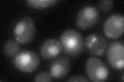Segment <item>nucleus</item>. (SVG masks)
Returning a JSON list of instances; mask_svg holds the SVG:
<instances>
[{"mask_svg": "<svg viewBox=\"0 0 124 82\" xmlns=\"http://www.w3.org/2000/svg\"><path fill=\"white\" fill-rule=\"evenodd\" d=\"M35 34V26L32 18L26 17L19 20L14 28V35L19 43L26 44L30 43Z\"/></svg>", "mask_w": 124, "mask_h": 82, "instance_id": "nucleus-3", "label": "nucleus"}, {"mask_svg": "<svg viewBox=\"0 0 124 82\" xmlns=\"http://www.w3.org/2000/svg\"><path fill=\"white\" fill-rule=\"evenodd\" d=\"M107 49V58L108 64L115 70H122L124 66V47L123 43L114 41Z\"/></svg>", "mask_w": 124, "mask_h": 82, "instance_id": "nucleus-6", "label": "nucleus"}, {"mask_svg": "<svg viewBox=\"0 0 124 82\" xmlns=\"http://www.w3.org/2000/svg\"><path fill=\"white\" fill-rule=\"evenodd\" d=\"M52 76L50 75V74L46 72H41L39 73L38 75L35 77L34 81L36 82H52Z\"/></svg>", "mask_w": 124, "mask_h": 82, "instance_id": "nucleus-14", "label": "nucleus"}, {"mask_svg": "<svg viewBox=\"0 0 124 82\" xmlns=\"http://www.w3.org/2000/svg\"><path fill=\"white\" fill-rule=\"evenodd\" d=\"M68 82H88V80L86 77L80 75H76L72 76L67 81Z\"/></svg>", "mask_w": 124, "mask_h": 82, "instance_id": "nucleus-15", "label": "nucleus"}, {"mask_svg": "<svg viewBox=\"0 0 124 82\" xmlns=\"http://www.w3.org/2000/svg\"><path fill=\"white\" fill-rule=\"evenodd\" d=\"M99 18L98 11L95 7H83L77 13L76 19V26L80 30L88 29L96 24Z\"/></svg>", "mask_w": 124, "mask_h": 82, "instance_id": "nucleus-5", "label": "nucleus"}, {"mask_svg": "<svg viewBox=\"0 0 124 82\" xmlns=\"http://www.w3.org/2000/svg\"><path fill=\"white\" fill-rule=\"evenodd\" d=\"M60 41L63 51L73 57L80 55L85 45L82 34L73 29L64 31L60 36Z\"/></svg>", "mask_w": 124, "mask_h": 82, "instance_id": "nucleus-1", "label": "nucleus"}, {"mask_svg": "<svg viewBox=\"0 0 124 82\" xmlns=\"http://www.w3.org/2000/svg\"><path fill=\"white\" fill-rule=\"evenodd\" d=\"M124 16L122 14H113L108 17L104 22L103 31L107 37L110 39H116L124 32Z\"/></svg>", "mask_w": 124, "mask_h": 82, "instance_id": "nucleus-7", "label": "nucleus"}, {"mask_svg": "<svg viewBox=\"0 0 124 82\" xmlns=\"http://www.w3.org/2000/svg\"><path fill=\"white\" fill-rule=\"evenodd\" d=\"M122 81H123V82L124 81V75L122 76Z\"/></svg>", "mask_w": 124, "mask_h": 82, "instance_id": "nucleus-16", "label": "nucleus"}, {"mask_svg": "<svg viewBox=\"0 0 124 82\" xmlns=\"http://www.w3.org/2000/svg\"><path fill=\"white\" fill-rule=\"evenodd\" d=\"M85 71L90 79L95 82L106 81L109 75V70L106 63L96 57H90L87 60Z\"/></svg>", "mask_w": 124, "mask_h": 82, "instance_id": "nucleus-4", "label": "nucleus"}, {"mask_svg": "<svg viewBox=\"0 0 124 82\" xmlns=\"http://www.w3.org/2000/svg\"><path fill=\"white\" fill-rule=\"evenodd\" d=\"M57 2L56 0H27L26 2L33 8L36 9H44L49 7Z\"/></svg>", "mask_w": 124, "mask_h": 82, "instance_id": "nucleus-12", "label": "nucleus"}, {"mask_svg": "<svg viewBox=\"0 0 124 82\" xmlns=\"http://www.w3.org/2000/svg\"><path fill=\"white\" fill-rule=\"evenodd\" d=\"M71 63L70 58L68 57H62L56 58L50 65V75L56 80L64 79L70 70Z\"/></svg>", "mask_w": 124, "mask_h": 82, "instance_id": "nucleus-9", "label": "nucleus"}, {"mask_svg": "<svg viewBox=\"0 0 124 82\" xmlns=\"http://www.w3.org/2000/svg\"><path fill=\"white\" fill-rule=\"evenodd\" d=\"M62 46L61 42L56 39L50 38L46 40L40 48L41 56L46 60H51L61 53Z\"/></svg>", "mask_w": 124, "mask_h": 82, "instance_id": "nucleus-10", "label": "nucleus"}, {"mask_svg": "<svg viewBox=\"0 0 124 82\" xmlns=\"http://www.w3.org/2000/svg\"><path fill=\"white\" fill-rule=\"evenodd\" d=\"M114 5V2L110 0H102L98 3L99 8L103 11H108L111 10Z\"/></svg>", "mask_w": 124, "mask_h": 82, "instance_id": "nucleus-13", "label": "nucleus"}, {"mask_svg": "<svg viewBox=\"0 0 124 82\" xmlns=\"http://www.w3.org/2000/svg\"><path fill=\"white\" fill-rule=\"evenodd\" d=\"M19 48L18 42L14 40H9L4 44L3 52L7 56H13L18 53Z\"/></svg>", "mask_w": 124, "mask_h": 82, "instance_id": "nucleus-11", "label": "nucleus"}, {"mask_svg": "<svg viewBox=\"0 0 124 82\" xmlns=\"http://www.w3.org/2000/svg\"><path fill=\"white\" fill-rule=\"evenodd\" d=\"M88 51L93 56H102L108 47V41L101 35L94 33L88 36L85 41Z\"/></svg>", "mask_w": 124, "mask_h": 82, "instance_id": "nucleus-8", "label": "nucleus"}, {"mask_svg": "<svg viewBox=\"0 0 124 82\" xmlns=\"http://www.w3.org/2000/svg\"><path fill=\"white\" fill-rule=\"evenodd\" d=\"M16 68L25 73L35 71L39 65V58L37 54L30 50H22L16 55L14 60Z\"/></svg>", "mask_w": 124, "mask_h": 82, "instance_id": "nucleus-2", "label": "nucleus"}]
</instances>
